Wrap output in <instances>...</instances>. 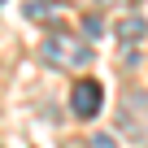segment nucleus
<instances>
[{"mask_svg": "<svg viewBox=\"0 0 148 148\" xmlns=\"http://www.w3.org/2000/svg\"><path fill=\"white\" fill-rule=\"evenodd\" d=\"M92 48L83 44V39H74V35H65V31H52V35H44V44H39V61L44 65H52V70H87L92 65Z\"/></svg>", "mask_w": 148, "mask_h": 148, "instance_id": "obj_1", "label": "nucleus"}, {"mask_svg": "<svg viewBox=\"0 0 148 148\" xmlns=\"http://www.w3.org/2000/svg\"><path fill=\"white\" fill-rule=\"evenodd\" d=\"M118 131L126 139H148V87H131L118 100Z\"/></svg>", "mask_w": 148, "mask_h": 148, "instance_id": "obj_2", "label": "nucleus"}, {"mask_svg": "<svg viewBox=\"0 0 148 148\" xmlns=\"http://www.w3.org/2000/svg\"><path fill=\"white\" fill-rule=\"evenodd\" d=\"M70 109L79 113L83 122L96 118V113L105 109V83H96V79H79V83H74V92H70Z\"/></svg>", "mask_w": 148, "mask_h": 148, "instance_id": "obj_3", "label": "nucleus"}, {"mask_svg": "<svg viewBox=\"0 0 148 148\" xmlns=\"http://www.w3.org/2000/svg\"><path fill=\"white\" fill-rule=\"evenodd\" d=\"M148 35V22L144 18H118V48H122V61L135 65L139 61V39Z\"/></svg>", "mask_w": 148, "mask_h": 148, "instance_id": "obj_4", "label": "nucleus"}, {"mask_svg": "<svg viewBox=\"0 0 148 148\" xmlns=\"http://www.w3.org/2000/svg\"><path fill=\"white\" fill-rule=\"evenodd\" d=\"M61 5H79V9H118V5H135V0H61Z\"/></svg>", "mask_w": 148, "mask_h": 148, "instance_id": "obj_5", "label": "nucleus"}, {"mask_svg": "<svg viewBox=\"0 0 148 148\" xmlns=\"http://www.w3.org/2000/svg\"><path fill=\"white\" fill-rule=\"evenodd\" d=\"M26 18L31 22H48V0H26Z\"/></svg>", "mask_w": 148, "mask_h": 148, "instance_id": "obj_6", "label": "nucleus"}]
</instances>
